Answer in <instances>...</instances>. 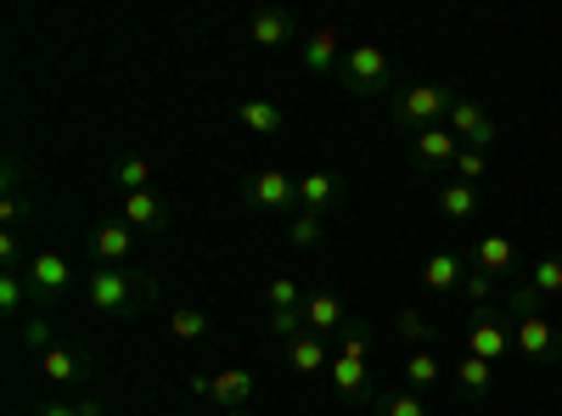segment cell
Segmentation results:
<instances>
[{
	"label": "cell",
	"instance_id": "obj_1",
	"mask_svg": "<svg viewBox=\"0 0 562 416\" xmlns=\"http://www.w3.org/2000/svg\"><path fill=\"white\" fill-rule=\"evenodd\" d=\"M85 304L97 310V315H130L135 304H147L153 299V282L147 276H135L124 265H97V270H85Z\"/></svg>",
	"mask_w": 562,
	"mask_h": 416
},
{
	"label": "cell",
	"instance_id": "obj_2",
	"mask_svg": "<svg viewBox=\"0 0 562 416\" xmlns=\"http://www.w3.org/2000/svg\"><path fill=\"white\" fill-rule=\"evenodd\" d=\"M456 97H461V90L456 85H434V79H422V85H405L400 90V102H394V124L400 130H428V124H445L450 119V108H456Z\"/></svg>",
	"mask_w": 562,
	"mask_h": 416
},
{
	"label": "cell",
	"instance_id": "obj_3",
	"mask_svg": "<svg viewBox=\"0 0 562 416\" xmlns=\"http://www.w3.org/2000/svg\"><path fill=\"white\" fill-rule=\"evenodd\" d=\"M338 85L355 90V97H383V90H394V57L383 52V45H349L344 52V68H338Z\"/></svg>",
	"mask_w": 562,
	"mask_h": 416
},
{
	"label": "cell",
	"instance_id": "obj_4",
	"mask_svg": "<svg viewBox=\"0 0 562 416\" xmlns=\"http://www.w3.org/2000/svg\"><path fill=\"white\" fill-rule=\"evenodd\" d=\"M23 282H29L34 310H40V304H68L74 288H85V282H79V270H74L57 248H40V254L23 265Z\"/></svg>",
	"mask_w": 562,
	"mask_h": 416
},
{
	"label": "cell",
	"instance_id": "obj_5",
	"mask_svg": "<svg viewBox=\"0 0 562 416\" xmlns=\"http://www.w3.org/2000/svg\"><path fill=\"white\" fill-rule=\"evenodd\" d=\"M192 389L203 400H214L225 416H243L254 405V394H259V372H254V366H220L214 378H192Z\"/></svg>",
	"mask_w": 562,
	"mask_h": 416
},
{
	"label": "cell",
	"instance_id": "obj_6",
	"mask_svg": "<svg viewBox=\"0 0 562 416\" xmlns=\"http://www.w3.org/2000/svg\"><path fill=\"white\" fill-rule=\"evenodd\" d=\"M366 349H371V327H366V321H349V327H344V349L333 355V372H326L344 400H366Z\"/></svg>",
	"mask_w": 562,
	"mask_h": 416
},
{
	"label": "cell",
	"instance_id": "obj_7",
	"mask_svg": "<svg viewBox=\"0 0 562 416\" xmlns=\"http://www.w3.org/2000/svg\"><path fill=\"white\" fill-rule=\"evenodd\" d=\"M237 198L248 209H259V214H293L299 209V180L281 175V169H254L243 187H237Z\"/></svg>",
	"mask_w": 562,
	"mask_h": 416
},
{
	"label": "cell",
	"instance_id": "obj_8",
	"mask_svg": "<svg viewBox=\"0 0 562 416\" xmlns=\"http://www.w3.org/2000/svg\"><path fill=\"white\" fill-rule=\"evenodd\" d=\"M512 349L535 366H557L562 360V333L551 327V315H518V327H512Z\"/></svg>",
	"mask_w": 562,
	"mask_h": 416
},
{
	"label": "cell",
	"instance_id": "obj_9",
	"mask_svg": "<svg viewBox=\"0 0 562 416\" xmlns=\"http://www.w3.org/2000/svg\"><path fill=\"white\" fill-rule=\"evenodd\" d=\"M467 265L484 270L490 282H506V276H518V243H512L506 231H484V237H473V248H467Z\"/></svg>",
	"mask_w": 562,
	"mask_h": 416
},
{
	"label": "cell",
	"instance_id": "obj_10",
	"mask_svg": "<svg viewBox=\"0 0 562 416\" xmlns=\"http://www.w3.org/2000/svg\"><path fill=\"white\" fill-rule=\"evenodd\" d=\"M411 158H416V169H428V175L456 169V158H461L456 130H450V124H428V130H416V135H411Z\"/></svg>",
	"mask_w": 562,
	"mask_h": 416
},
{
	"label": "cell",
	"instance_id": "obj_11",
	"mask_svg": "<svg viewBox=\"0 0 562 416\" xmlns=\"http://www.w3.org/2000/svg\"><path fill=\"white\" fill-rule=\"evenodd\" d=\"M299 52H304V74H315V79H338V68H344V34L333 29V23H321V29H310L304 40H299Z\"/></svg>",
	"mask_w": 562,
	"mask_h": 416
},
{
	"label": "cell",
	"instance_id": "obj_12",
	"mask_svg": "<svg viewBox=\"0 0 562 416\" xmlns=\"http://www.w3.org/2000/svg\"><path fill=\"white\" fill-rule=\"evenodd\" d=\"M450 130H456V142L461 147H479V153H490L495 142H501V124L479 108V102H467V97H456V108H450V119H445Z\"/></svg>",
	"mask_w": 562,
	"mask_h": 416
},
{
	"label": "cell",
	"instance_id": "obj_13",
	"mask_svg": "<svg viewBox=\"0 0 562 416\" xmlns=\"http://www.w3.org/2000/svg\"><path fill=\"white\" fill-rule=\"evenodd\" d=\"M512 349V333H506V315L495 310H473V327H467V355H479V360H501Z\"/></svg>",
	"mask_w": 562,
	"mask_h": 416
},
{
	"label": "cell",
	"instance_id": "obj_14",
	"mask_svg": "<svg viewBox=\"0 0 562 416\" xmlns=\"http://www.w3.org/2000/svg\"><path fill=\"white\" fill-rule=\"evenodd\" d=\"M40 372L52 378V383H63V389H79V383L90 378V349H68V344L45 349V355H40Z\"/></svg>",
	"mask_w": 562,
	"mask_h": 416
},
{
	"label": "cell",
	"instance_id": "obj_15",
	"mask_svg": "<svg viewBox=\"0 0 562 416\" xmlns=\"http://www.w3.org/2000/svg\"><path fill=\"white\" fill-rule=\"evenodd\" d=\"M248 40L259 45V52H276V45H293V40H299V23H293V12L265 7V12L248 18Z\"/></svg>",
	"mask_w": 562,
	"mask_h": 416
},
{
	"label": "cell",
	"instance_id": "obj_16",
	"mask_svg": "<svg viewBox=\"0 0 562 416\" xmlns=\"http://www.w3.org/2000/svg\"><path fill=\"white\" fill-rule=\"evenodd\" d=\"M461 276H467V254H456V248H439L428 265H422V288L428 293H461Z\"/></svg>",
	"mask_w": 562,
	"mask_h": 416
},
{
	"label": "cell",
	"instance_id": "obj_17",
	"mask_svg": "<svg viewBox=\"0 0 562 416\" xmlns=\"http://www.w3.org/2000/svg\"><path fill=\"white\" fill-rule=\"evenodd\" d=\"M304 321H310V333H338V327H349V304L333 293V288H315L310 299H304Z\"/></svg>",
	"mask_w": 562,
	"mask_h": 416
},
{
	"label": "cell",
	"instance_id": "obj_18",
	"mask_svg": "<svg viewBox=\"0 0 562 416\" xmlns=\"http://www.w3.org/2000/svg\"><path fill=\"white\" fill-rule=\"evenodd\" d=\"M90 254H97V265H124L135 254V225L124 220H102L97 237H90Z\"/></svg>",
	"mask_w": 562,
	"mask_h": 416
},
{
	"label": "cell",
	"instance_id": "obj_19",
	"mask_svg": "<svg viewBox=\"0 0 562 416\" xmlns=\"http://www.w3.org/2000/svg\"><path fill=\"white\" fill-rule=\"evenodd\" d=\"M288 372L293 378H315V372H333V349H326L321 333H304L288 344Z\"/></svg>",
	"mask_w": 562,
	"mask_h": 416
},
{
	"label": "cell",
	"instance_id": "obj_20",
	"mask_svg": "<svg viewBox=\"0 0 562 416\" xmlns=\"http://www.w3.org/2000/svg\"><path fill=\"white\" fill-rule=\"evenodd\" d=\"M119 220L135 225V237H140V231H164V225H169V203H164L158 192H130Z\"/></svg>",
	"mask_w": 562,
	"mask_h": 416
},
{
	"label": "cell",
	"instance_id": "obj_21",
	"mask_svg": "<svg viewBox=\"0 0 562 416\" xmlns=\"http://www.w3.org/2000/svg\"><path fill=\"white\" fill-rule=\"evenodd\" d=\"M237 119H243V130H254V135H281V124H288L281 102H270V97H248V102H237Z\"/></svg>",
	"mask_w": 562,
	"mask_h": 416
},
{
	"label": "cell",
	"instance_id": "obj_22",
	"mask_svg": "<svg viewBox=\"0 0 562 416\" xmlns=\"http://www.w3.org/2000/svg\"><path fill=\"white\" fill-rule=\"evenodd\" d=\"M113 187H119V198H130V192H153V164L140 158V153H124V158H113Z\"/></svg>",
	"mask_w": 562,
	"mask_h": 416
},
{
	"label": "cell",
	"instance_id": "obj_23",
	"mask_svg": "<svg viewBox=\"0 0 562 416\" xmlns=\"http://www.w3.org/2000/svg\"><path fill=\"white\" fill-rule=\"evenodd\" d=\"M456 389H461V400H484V394L495 389V366L479 360V355L456 360Z\"/></svg>",
	"mask_w": 562,
	"mask_h": 416
},
{
	"label": "cell",
	"instance_id": "obj_24",
	"mask_svg": "<svg viewBox=\"0 0 562 416\" xmlns=\"http://www.w3.org/2000/svg\"><path fill=\"white\" fill-rule=\"evenodd\" d=\"M439 214L456 220V225H467V220L479 214V187H467V180H445V187H439Z\"/></svg>",
	"mask_w": 562,
	"mask_h": 416
},
{
	"label": "cell",
	"instance_id": "obj_25",
	"mask_svg": "<svg viewBox=\"0 0 562 416\" xmlns=\"http://www.w3.org/2000/svg\"><path fill=\"white\" fill-rule=\"evenodd\" d=\"M333 198H338V175H333V169H315V175L299 180V209L326 214V209H333Z\"/></svg>",
	"mask_w": 562,
	"mask_h": 416
},
{
	"label": "cell",
	"instance_id": "obj_26",
	"mask_svg": "<svg viewBox=\"0 0 562 416\" xmlns=\"http://www.w3.org/2000/svg\"><path fill=\"white\" fill-rule=\"evenodd\" d=\"M288 243H293V248H304V254H310V248H321V243H326V214L293 209V214H288Z\"/></svg>",
	"mask_w": 562,
	"mask_h": 416
},
{
	"label": "cell",
	"instance_id": "obj_27",
	"mask_svg": "<svg viewBox=\"0 0 562 416\" xmlns=\"http://www.w3.org/2000/svg\"><path fill=\"white\" fill-rule=\"evenodd\" d=\"M439 372H445V366H439V349H411L405 355V383L422 394V389H439Z\"/></svg>",
	"mask_w": 562,
	"mask_h": 416
},
{
	"label": "cell",
	"instance_id": "obj_28",
	"mask_svg": "<svg viewBox=\"0 0 562 416\" xmlns=\"http://www.w3.org/2000/svg\"><path fill=\"white\" fill-rule=\"evenodd\" d=\"M371 416H428V400L416 389H389V394L371 400Z\"/></svg>",
	"mask_w": 562,
	"mask_h": 416
},
{
	"label": "cell",
	"instance_id": "obj_29",
	"mask_svg": "<svg viewBox=\"0 0 562 416\" xmlns=\"http://www.w3.org/2000/svg\"><path fill=\"white\" fill-rule=\"evenodd\" d=\"M0 310H7V315H34V299H29L23 270H0Z\"/></svg>",
	"mask_w": 562,
	"mask_h": 416
},
{
	"label": "cell",
	"instance_id": "obj_30",
	"mask_svg": "<svg viewBox=\"0 0 562 416\" xmlns=\"http://www.w3.org/2000/svg\"><path fill=\"white\" fill-rule=\"evenodd\" d=\"M169 338L175 344H203L209 338V315L203 310H169Z\"/></svg>",
	"mask_w": 562,
	"mask_h": 416
},
{
	"label": "cell",
	"instance_id": "obj_31",
	"mask_svg": "<svg viewBox=\"0 0 562 416\" xmlns=\"http://www.w3.org/2000/svg\"><path fill=\"white\" fill-rule=\"evenodd\" d=\"M394 338H405L411 349H428V338H434V321L422 315V310H394Z\"/></svg>",
	"mask_w": 562,
	"mask_h": 416
},
{
	"label": "cell",
	"instance_id": "obj_32",
	"mask_svg": "<svg viewBox=\"0 0 562 416\" xmlns=\"http://www.w3.org/2000/svg\"><path fill=\"white\" fill-rule=\"evenodd\" d=\"M265 304H270V315H281V310H304V288L293 282V276H270Z\"/></svg>",
	"mask_w": 562,
	"mask_h": 416
},
{
	"label": "cell",
	"instance_id": "obj_33",
	"mask_svg": "<svg viewBox=\"0 0 562 416\" xmlns=\"http://www.w3.org/2000/svg\"><path fill=\"white\" fill-rule=\"evenodd\" d=\"M34 416H108L97 394H79V400H45L34 405Z\"/></svg>",
	"mask_w": 562,
	"mask_h": 416
},
{
	"label": "cell",
	"instance_id": "obj_34",
	"mask_svg": "<svg viewBox=\"0 0 562 416\" xmlns=\"http://www.w3.org/2000/svg\"><path fill=\"white\" fill-rule=\"evenodd\" d=\"M18 338H23V349H34V360H40L45 349H57V333H52V321H45V315H23Z\"/></svg>",
	"mask_w": 562,
	"mask_h": 416
},
{
	"label": "cell",
	"instance_id": "obj_35",
	"mask_svg": "<svg viewBox=\"0 0 562 416\" xmlns=\"http://www.w3.org/2000/svg\"><path fill=\"white\" fill-rule=\"evenodd\" d=\"M529 288H535L540 299H557V293H562V259H557V254L540 259V265H529Z\"/></svg>",
	"mask_w": 562,
	"mask_h": 416
},
{
	"label": "cell",
	"instance_id": "obj_36",
	"mask_svg": "<svg viewBox=\"0 0 562 416\" xmlns=\"http://www.w3.org/2000/svg\"><path fill=\"white\" fill-rule=\"evenodd\" d=\"M461 299L473 304V310H490V304H495V282H490L484 270H473V265H467V276H461Z\"/></svg>",
	"mask_w": 562,
	"mask_h": 416
},
{
	"label": "cell",
	"instance_id": "obj_37",
	"mask_svg": "<svg viewBox=\"0 0 562 416\" xmlns=\"http://www.w3.org/2000/svg\"><path fill=\"white\" fill-rule=\"evenodd\" d=\"M456 175L467 180V187H479V180H490V153H479V147H461Z\"/></svg>",
	"mask_w": 562,
	"mask_h": 416
},
{
	"label": "cell",
	"instance_id": "obj_38",
	"mask_svg": "<svg viewBox=\"0 0 562 416\" xmlns=\"http://www.w3.org/2000/svg\"><path fill=\"white\" fill-rule=\"evenodd\" d=\"M506 310H512V315H546V299H540V293H535V288L524 282V288H512Z\"/></svg>",
	"mask_w": 562,
	"mask_h": 416
},
{
	"label": "cell",
	"instance_id": "obj_39",
	"mask_svg": "<svg viewBox=\"0 0 562 416\" xmlns=\"http://www.w3.org/2000/svg\"><path fill=\"white\" fill-rule=\"evenodd\" d=\"M0 265H7V270H23L29 265L23 248H18V231H0Z\"/></svg>",
	"mask_w": 562,
	"mask_h": 416
},
{
	"label": "cell",
	"instance_id": "obj_40",
	"mask_svg": "<svg viewBox=\"0 0 562 416\" xmlns=\"http://www.w3.org/2000/svg\"><path fill=\"white\" fill-rule=\"evenodd\" d=\"M0 220H7V231L23 220V198H18V180H7V203H0Z\"/></svg>",
	"mask_w": 562,
	"mask_h": 416
}]
</instances>
